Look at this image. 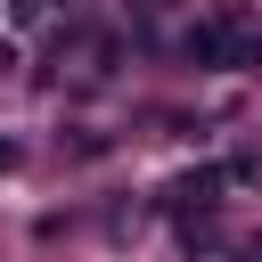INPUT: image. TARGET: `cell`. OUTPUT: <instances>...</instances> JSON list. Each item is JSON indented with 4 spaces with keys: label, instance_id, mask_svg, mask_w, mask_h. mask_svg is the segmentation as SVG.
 <instances>
[{
    "label": "cell",
    "instance_id": "1",
    "mask_svg": "<svg viewBox=\"0 0 262 262\" xmlns=\"http://www.w3.org/2000/svg\"><path fill=\"white\" fill-rule=\"evenodd\" d=\"M188 57H196V66H237V57H254V41H246L229 16H205V25L188 33Z\"/></svg>",
    "mask_w": 262,
    "mask_h": 262
}]
</instances>
